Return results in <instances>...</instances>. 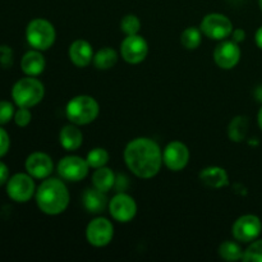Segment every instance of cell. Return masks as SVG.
<instances>
[{"label": "cell", "mask_w": 262, "mask_h": 262, "mask_svg": "<svg viewBox=\"0 0 262 262\" xmlns=\"http://www.w3.org/2000/svg\"><path fill=\"white\" fill-rule=\"evenodd\" d=\"M124 161L135 176L148 179L160 171L163 152L158 143L151 138H135L125 147Z\"/></svg>", "instance_id": "cell-1"}, {"label": "cell", "mask_w": 262, "mask_h": 262, "mask_svg": "<svg viewBox=\"0 0 262 262\" xmlns=\"http://www.w3.org/2000/svg\"><path fill=\"white\" fill-rule=\"evenodd\" d=\"M36 204L43 214H61L69 205L68 188L59 179H46L36 191Z\"/></svg>", "instance_id": "cell-2"}, {"label": "cell", "mask_w": 262, "mask_h": 262, "mask_svg": "<svg viewBox=\"0 0 262 262\" xmlns=\"http://www.w3.org/2000/svg\"><path fill=\"white\" fill-rule=\"evenodd\" d=\"M43 95H45L43 84L31 76L15 82L12 89V99L18 107L30 109L43 99Z\"/></svg>", "instance_id": "cell-3"}, {"label": "cell", "mask_w": 262, "mask_h": 262, "mask_svg": "<svg viewBox=\"0 0 262 262\" xmlns=\"http://www.w3.org/2000/svg\"><path fill=\"white\" fill-rule=\"evenodd\" d=\"M100 112L96 100L87 95L76 96L67 104L66 113L69 122L76 125H86L94 122Z\"/></svg>", "instance_id": "cell-4"}, {"label": "cell", "mask_w": 262, "mask_h": 262, "mask_svg": "<svg viewBox=\"0 0 262 262\" xmlns=\"http://www.w3.org/2000/svg\"><path fill=\"white\" fill-rule=\"evenodd\" d=\"M55 28L49 20L36 18L28 23L26 28L27 42L36 50H48L55 42Z\"/></svg>", "instance_id": "cell-5"}, {"label": "cell", "mask_w": 262, "mask_h": 262, "mask_svg": "<svg viewBox=\"0 0 262 262\" xmlns=\"http://www.w3.org/2000/svg\"><path fill=\"white\" fill-rule=\"evenodd\" d=\"M35 182H33V178L28 173L14 174L12 178L8 179L7 193L13 201L19 202V204L30 201L31 197L35 194Z\"/></svg>", "instance_id": "cell-6"}, {"label": "cell", "mask_w": 262, "mask_h": 262, "mask_svg": "<svg viewBox=\"0 0 262 262\" xmlns=\"http://www.w3.org/2000/svg\"><path fill=\"white\" fill-rule=\"evenodd\" d=\"M201 32L211 40H224L232 35L233 25L227 15L211 13L202 19Z\"/></svg>", "instance_id": "cell-7"}, {"label": "cell", "mask_w": 262, "mask_h": 262, "mask_svg": "<svg viewBox=\"0 0 262 262\" xmlns=\"http://www.w3.org/2000/svg\"><path fill=\"white\" fill-rule=\"evenodd\" d=\"M114 235V227L105 217H96L86 229L87 242L94 247H105L109 245Z\"/></svg>", "instance_id": "cell-8"}, {"label": "cell", "mask_w": 262, "mask_h": 262, "mask_svg": "<svg viewBox=\"0 0 262 262\" xmlns=\"http://www.w3.org/2000/svg\"><path fill=\"white\" fill-rule=\"evenodd\" d=\"M262 223L256 215H245L237 219L233 224L232 233L233 237L238 242L248 243L253 242L261 234Z\"/></svg>", "instance_id": "cell-9"}, {"label": "cell", "mask_w": 262, "mask_h": 262, "mask_svg": "<svg viewBox=\"0 0 262 262\" xmlns=\"http://www.w3.org/2000/svg\"><path fill=\"white\" fill-rule=\"evenodd\" d=\"M90 165L87 160L79 156H66L58 164V173L63 179L69 182H79L89 174Z\"/></svg>", "instance_id": "cell-10"}, {"label": "cell", "mask_w": 262, "mask_h": 262, "mask_svg": "<svg viewBox=\"0 0 262 262\" xmlns=\"http://www.w3.org/2000/svg\"><path fill=\"white\" fill-rule=\"evenodd\" d=\"M148 53V45L140 35H129L120 45L122 58L129 64H138L145 60Z\"/></svg>", "instance_id": "cell-11"}, {"label": "cell", "mask_w": 262, "mask_h": 262, "mask_svg": "<svg viewBox=\"0 0 262 262\" xmlns=\"http://www.w3.org/2000/svg\"><path fill=\"white\" fill-rule=\"evenodd\" d=\"M109 212L114 220L119 223H128L137 214V205L135 200L125 193H118L109 204Z\"/></svg>", "instance_id": "cell-12"}, {"label": "cell", "mask_w": 262, "mask_h": 262, "mask_svg": "<svg viewBox=\"0 0 262 262\" xmlns=\"http://www.w3.org/2000/svg\"><path fill=\"white\" fill-rule=\"evenodd\" d=\"M163 161L170 170H183L189 161L188 147L179 141H173L164 150Z\"/></svg>", "instance_id": "cell-13"}, {"label": "cell", "mask_w": 262, "mask_h": 262, "mask_svg": "<svg viewBox=\"0 0 262 262\" xmlns=\"http://www.w3.org/2000/svg\"><path fill=\"white\" fill-rule=\"evenodd\" d=\"M241 49L234 41H223L215 48L214 60L223 69H232L239 63Z\"/></svg>", "instance_id": "cell-14"}, {"label": "cell", "mask_w": 262, "mask_h": 262, "mask_svg": "<svg viewBox=\"0 0 262 262\" xmlns=\"http://www.w3.org/2000/svg\"><path fill=\"white\" fill-rule=\"evenodd\" d=\"M25 166L32 178L45 179L53 171V160L43 152H33L27 158Z\"/></svg>", "instance_id": "cell-15"}, {"label": "cell", "mask_w": 262, "mask_h": 262, "mask_svg": "<svg viewBox=\"0 0 262 262\" xmlns=\"http://www.w3.org/2000/svg\"><path fill=\"white\" fill-rule=\"evenodd\" d=\"M69 59L74 66L83 68L94 60V50L91 43L84 40H76L69 46Z\"/></svg>", "instance_id": "cell-16"}, {"label": "cell", "mask_w": 262, "mask_h": 262, "mask_svg": "<svg viewBox=\"0 0 262 262\" xmlns=\"http://www.w3.org/2000/svg\"><path fill=\"white\" fill-rule=\"evenodd\" d=\"M45 66V58L40 53V50H36V49L27 51L20 60V68H22L23 73L31 77H36L42 73Z\"/></svg>", "instance_id": "cell-17"}, {"label": "cell", "mask_w": 262, "mask_h": 262, "mask_svg": "<svg viewBox=\"0 0 262 262\" xmlns=\"http://www.w3.org/2000/svg\"><path fill=\"white\" fill-rule=\"evenodd\" d=\"M82 201H83V206L87 211L91 214H100L106 209L107 197L105 192L94 187V188H89L84 191Z\"/></svg>", "instance_id": "cell-18"}, {"label": "cell", "mask_w": 262, "mask_h": 262, "mask_svg": "<svg viewBox=\"0 0 262 262\" xmlns=\"http://www.w3.org/2000/svg\"><path fill=\"white\" fill-rule=\"evenodd\" d=\"M202 183L211 188H223L229 183V177L225 169L219 166H209L200 173Z\"/></svg>", "instance_id": "cell-19"}, {"label": "cell", "mask_w": 262, "mask_h": 262, "mask_svg": "<svg viewBox=\"0 0 262 262\" xmlns=\"http://www.w3.org/2000/svg\"><path fill=\"white\" fill-rule=\"evenodd\" d=\"M59 141H60V145L63 146L64 150L76 151L81 147L82 142H83V135L76 127V124H69L63 127V129L60 130Z\"/></svg>", "instance_id": "cell-20"}, {"label": "cell", "mask_w": 262, "mask_h": 262, "mask_svg": "<svg viewBox=\"0 0 262 262\" xmlns=\"http://www.w3.org/2000/svg\"><path fill=\"white\" fill-rule=\"evenodd\" d=\"M115 179L117 178H115L112 169L102 166V168L96 169V171L94 173V176H92V183H94L95 188L100 189V191L106 193L115 184Z\"/></svg>", "instance_id": "cell-21"}, {"label": "cell", "mask_w": 262, "mask_h": 262, "mask_svg": "<svg viewBox=\"0 0 262 262\" xmlns=\"http://www.w3.org/2000/svg\"><path fill=\"white\" fill-rule=\"evenodd\" d=\"M118 61V54L114 49L104 48L97 51L94 56V64L97 69L107 71L113 68Z\"/></svg>", "instance_id": "cell-22"}, {"label": "cell", "mask_w": 262, "mask_h": 262, "mask_svg": "<svg viewBox=\"0 0 262 262\" xmlns=\"http://www.w3.org/2000/svg\"><path fill=\"white\" fill-rule=\"evenodd\" d=\"M248 130V119L246 117H235L229 124V138L234 142H241L246 138Z\"/></svg>", "instance_id": "cell-23"}, {"label": "cell", "mask_w": 262, "mask_h": 262, "mask_svg": "<svg viewBox=\"0 0 262 262\" xmlns=\"http://www.w3.org/2000/svg\"><path fill=\"white\" fill-rule=\"evenodd\" d=\"M219 255L223 260L225 261H238L242 260L243 257V250L232 241H227V242L222 243L219 247Z\"/></svg>", "instance_id": "cell-24"}, {"label": "cell", "mask_w": 262, "mask_h": 262, "mask_svg": "<svg viewBox=\"0 0 262 262\" xmlns=\"http://www.w3.org/2000/svg\"><path fill=\"white\" fill-rule=\"evenodd\" d=\"M181 42L188 50H194L201 43V30L196 27H188L181 36Z\"/></svg>", "instance_id": "cell-25"}, {"label": "cell", "mask_w": 262, "mask_h": 262, "mask_svg": "<svg viewBox=\"0 0 262 262\" xmlns=\"http://www.w3.org/2000/svg\"><path fill=\"white\" fill-rule=\"evenodd\" d=\"M86 160L87 163H89L90 168H102V166L106 165L107 161H109V154H107V151L105 150V148L96 147L87 154Z\"/></svg>", "instance_id": "cell-26"}, {"label": "cell", "mask_w": 262, "mask_h": 262, "mask_svg": "<svg viewBox=\"0 0 262 262\" xmlns=\"http://www.w3.org/2000/svg\"><path fill=\"white\" fill-rule=\"evenodd\" d=\"M141 28V20L135 14H128L120 22V30L127 36L137 35Z\"/></svg>", "instance_id": "cell-27"}, {"label": "cell", "mask_w": 262, "mask_h": 262, "mask_svg": "<svg viewBox=\"0 0 262 262\" xmlns=\"http://www.w3.org/2000/svg\"><path fill=\"white\" fill-rule=\"evenodd\" d=\"M242 260L246 262H262V239L255 241V242L248 246L247 250L243 252Z\"/></svg>", "instance_id": "cell-28"}, {"label": "cell", "mask_w": 262, "mask_h": 262, "mask_svg": "<svg viewBox=\"0 0 262 262\" xmlns=\"http://www.w3.org/2000/svg\"><path fill=\"white\" fill-rule=\"evenodd\" d=\"M14 106L9 101H0V125L7 124L14 118Z\"/></svg>", "instance_id": "cell-29"}, {"label": "cell", "mask_w": 262, "mask_h": 262, "mask_svg": "<svg viewBox=\"0 0 262 262\" xmlns=\"http://www.w3.org/2000/svg\"><path fill=\"white\" fill-rule=\"evenodd\" d=\"M31 118H32V114L28 110V107H19L17 112L14 113V122L15 124L19 125V127H26V125L30 124Z\"/></svg>", "instance_id": "cell-30"}, {"label": "cell", "mask_w": 262, "mask_h": 262, "mask_svg": "<svg viewBox=\"0 0 262 262\" xmlns=\"http://www.w3.org/2000/svg\"><path fill=\"white\" fill-rule=\"evenodd\" d=\"M9 147H10L9 135L7 133V130L3 129V128L0 127V158H3V156L8 152Z\"/></svg>", "instance_id": "cell-31"}, {"label": "cell", "mask_w": 262, "mask_h": 262, "mask_svg": "<svg viewBox=\"0 0 262 262\" xmlns=\"http://www.w3.org/2000/svg\"><path fill=\"white\" fill-rule=\"evenodd\" d=\"M9 179V169L3 161H0V186L5 184Z\"/></svg>", "instance_id": "cell-32"}, {"label": "cell", "mask_w": 262, "mask_h": 262, "mask_svg": "<svg viewBox=\"0 0 262 262\" xmlns=\"http://www.w3.org/2000/svg\"><path fill=\"white\" fill-rule=\"evenodd\" d=\"M232 36H233V41L234 42H242L243 40L246 38V32L245 30H242V28H237V30H234L232 32Z\"/></svg>", "instance_id": "cell-33"}, {"label": "cell", "mask_w": 262, "mask_h": 262, "mask_svg": "<svg viewBox=\"0 0 262 262\" xmlns=\"http://www.w3.org/2000/svg\"><path fill=\"white\" fill-rule=\"evenodd\" d=\"M255 40H256V43H257L258 48L262 50V26L260 28L257 30V32H256V36H255Z\"/></svg>", "instance_id": "cell-34"}, {"label": "cell", "mask_w": 262, "mask_h": 262, "mask_svg": "<svg viewBox=\"0 0 262 262\" xmlns=\"http://www.w3.org/2000/svg\"><path fill=\"white\" fill-rule=\"evenodd\" d=\"M255 96H256V99H257V101L262 102V86L257 87V89H256Z\"/></svg>", "instance_id": "cell-35"}, {"label": "cell", "mask_w": 262, "mask_h": 262, "mask_svg": "<svg viewBox=\"0 0 262 262\" xmlns=\"http://www.w3.org/2000/svg\"><path fill=\"white\" fill-rule=\"evenodd\" d=\"M257 119H258V125H260V128L262 129V107L260 109V112H258Z\"/></svg>", "instance_id": "cell-36"}, {"label": "cell", "mask_w": 262, "mask_h": 262, "mask_svg": "<svg viewBox=\"0 0 262 262\" xmlns=\"http://www.w3.org/2000/svg\"><path fill=\"white\" fill-rule=\"evenodd\" d=\"M258 4H260V8H261V10H262V0H258Z\"/></svg>", "instance_id": "cell-37"}]
</instances>
